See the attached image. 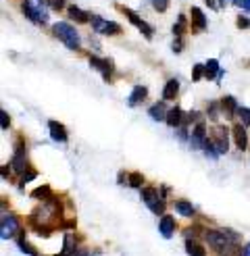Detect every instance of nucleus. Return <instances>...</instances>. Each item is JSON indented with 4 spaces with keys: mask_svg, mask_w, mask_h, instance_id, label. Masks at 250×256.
I'll use <instances>...</instances> for the list:
<instances>
[{
    "mask_svg": "<svg viewBox=\"0 0 250 256\" xmlns=\"http://www.w3.org/2000/svg\"><path fill=\"white\" fill-rule=\"evenodd\" d=\"M19 219L15 214H2V221H0V238L2 240H12L15 236H19Z\"/></svg>",
    "mask_w": 250,
    "mask_h": 256,
    "instance_id": "6e6552de",
    "label": "nucleus"
},
{
    "mask_svg": "<svg viewBox=\"0 0 250 256\" xmlns=\"http://www.w3.org/2000/svg\"><path fill=\"white\" fill-rule=\"evenodd\" d=\"M236 6H242L244 10H250V0H232Z\"/></svg>",
    "mask_w": 250,
    "mask_h": 256,
    "instance_id": "37998d69",
    "label": "nucleus"
},
{
    "mask_svg": "<svg viewBox=\"0 0 250 256\" xmlns=\"http://www.w3.org/2000/svg\"><path fill=\"white\" fill-rule=\"evenodd\" d=\"M48 132H50V138H52L54 142H58V144H67L69 142V134H67V130H65V125L62 123L50 119L48 121Z\"/></svg>",
    "mask_w": 250,
    "mask_h": 256,
    "instance_id": "ddd939ff",
    "label": "nucleus"
},
{
    "mask_svg": "<svg viewBox=\"0 0 250 256\" xmlns=\"http://www.w3.org/2000/svg\"><path fill=\"white\" fill-rule=\"evenodd\" d=\"M175 210H178L182 216H194L196 214V208L192 206L190 202H186V200H178V202H175Z\"/></svg>",
    "mask_w": 250,
    "mask_h": 256,
    "instance_id": "a878e982",
    "label": "nucleus"
},
{
    "mask_svg": "<svg viewBox=\"0 0 250 256\" xmlns=\"http://www.w3.org/2000/svg\"><path fill=\"white\" fill-rule=\"evenodd\" d=\"M52 32L58 40L65 44L69 50H80L82 48V40H80V34L75 32V28L71 23H65V21H58L52 25Z\"/></svg>",
    "mask_w": 250,
    "mask_h": 256,
    "instance_id": "7ed1b4c3",
    "label": "nucleus"
},
{
    "mask_svg": "<svg viewBox=\"0 0 250 256\" xmlns=\"http://www.w3.org/2000/svg\"><path fill=\"white\" fill-rule=\"evenodd\" d=\"M208 138L212 140V144H215L219 154H225V152L230 150V132H228V127L225 125L215 123L210 127V136Z\"/></svg>",
    "mask_w": 250,
    "mask_h": 256,
    "instance_id": "0eeeda50",
    "label": "nucleus"
},
{
    "mask_svg": "<svg viewBox=\"0 0 250 256\" xmlns=\"http://www.w3.org/2000/svg\"><path fill=\"white\" fill-rule=\"evenodd\" d=\"M44 0H23L21 12L36 25H46L48 23V10L44 6Z\"/></svg>",
    "mask_w": 250,
    "mask_h": 256,
    "instance_id": "20e7f679",
    "label": "nucleus"
},
{
    "mask_svg": "<svg viewBox=\"0 0 250 256\" xmlns=\"http://www.w3.org/2000/svg\"><path fill=\"white\" fill-rule=\"evenodd\" d=\"M204 240L208 242V246L215 250L219 256H242V250H238L236 242L230 240V236L225 232L210 229V232H204Z\"/></svg>",
    "mask_w": 250,
    "mask_h": 256,
    "instance_id": "f03ea898",
    "label": "nucleus"
},
{
    "mask_svg": "<svg viewBox=\"0 0 250 256\" xmlns=\"http://www.w3.org/2000/svg\"><path fill=\"white\" fill-rule=\"evenodd\" d=\"M17 248L23 254H28V256H40V254H38V250L28 242V238H25V232H19V236H17Z\"/></svg>",
    "mask_w": 250,
    "mask_h": 256,
    "instance_id": "4be33fe9",
    "label": "nucleus"
},
{
    "mask_svg": "<svg viewBox=\"0 0 250 256\" xmlns=\"http://www.w3.org/2000/svg\"><path fill=\"white\" fill-rule=\"evenodd\" d=\"M242 256H250V242L242 248Z\"/></svg>",
    "mask_w": 250,
    "mask_h": 256,
    "instance_id": "49530a36",
    "label": "nucleus"
},
{
    "mask_svg": "<svg viewBox=\"0 0 250 256\" xmlns=\"http://www.w3.org/2000/svg\"><path fill=\"white\" fill-rule=\"evenodd\" d=\"M148 114H150V119H154V121H165L167 119V104L165 102H156V104H152L148 108Z\"/></svg>",
    "mask_w": 250,
    "mask_h": 256,
    "instance_id": "412c9836",
    "label": "nucleus"
},
{
    "mask_svg": "<svg viewBox=\"0 0 250 256\" xmlns=\"http://www.w3.org/2000/svg\"><path fill=\"white\" fill-rule=\"evenodd\" d=\"M67 12H69V17H71L73 21H78V23H88V21H92V15H90V12L82 10L80 6H69Z\"/></svg>",
    "mask_w": 250,
    "mask_h": 256,
    "instance_id": "393cba45",
    "label": "nucleus"
},
{
    "mask_svg": "<svg viewBox=\"0 0 250 256\" xmlns=\"http://www.w3.org/2000/svg\"><path fill=\"white\" fill-rule=\"evenodd\" d=\"M32 198L34 200H50L52 198V190H50V186H40V188H36L34 192H32Z\"/></svg>",
    "mask_w": 250,
    "mask_h": 256,
    "instance_id": "bb28decb",
    "label": "nucleus"
},
{
    "mask_svg": "<svg viewBox=\"0 0 250 256\" xmlns=\"http://www.w3.org/2000/svg\"><path fill=\"white\" fill-rule=\"evenodd\" d=\"M62 214V206H60V200L58 198H50V200H44L40 206H36L32 216H30V223L32 225H42V227H48L54 232V227Z\"/></svg>",
    "mask_w": 250,
    "mask_h": 256,
    "instance_id": "f257e3e1",
    "label": "nucleus"
},
{
    "mask_svg": "<svg viewBox=\"0 0 250 256\" xmlns=\"http://www.w3.org/2000/svg\"><path fill=\"white\" fill-rule=\"evenodd\" d=\"M119 10L123 12L125 17L130 19V23L134 25V28H138V30H140V32L144 34V38H148V40H150V38L154 36V30L150 28V25H148V23H146V21H144L140 15H138V12H134L132 8H125V6H119Z\"/></svg>",
    "mask_w": 250,
    "mask_h": 256,
    "instance_id": "1a4fd4ad",
    "label": "nucleus"
},
{
    "mask_svg": "<svg viewBox=\"0 0 250 256\" xmlns=\"http://www.w3.org/2000/svg\"><path fill=\"white\" fill-rule=\"evenodd\" d=\"M60 227H62V229H73V227H75V221H65Z\"/></svg>",
    "mask_w": 250,
    "mask_h": 256,
    "instance_id": "a18cd8bd",
    "label": "nucleus"
},
{
    "mask_svg": "<svg viewBox=\"0 0 250 256\" xmlns=\"http://www.w3.org/2000/svg\"><path fill=\"white\" fill-rule=\"evenodd\" d=\"M202 152H204L206 156H210V158H217L219 156V152H217V148H215V144H212L210 138H206V142L202 144Z\"/></svg>",
    "mask_w": 250,
    "mask_h": 256,
    "instance_id": "2f4dec72",
    "label": "nucleus"
},
{
    "mask_svg": "<svg viewBox=\"0 0 250 256\" xmlns=\"http://www.w3.org/2000/svg\"><path fill=\"white\" fill-rule=\"evenodd\" d=\"M186 252H188V256H208L206 248L200 244V242H196L194 238L186 240Z\"/></svg>",
    "mask_w": 250,
    "mask_h": 256,
    "instance_id": "aec40b11",
    "label": "nucleus"
},
{
    "mask_svg": "<svg viewBox=\"0 0 250 256\" xmlns=\"http://www.w3.org/2000/svg\"><path fill=\"white\" fill-rule=\"evenodd\" d=\"M180 94V82L178 80H169L162 88V100H175V96Z\"/></svg>",
    "mask_w": 250,
    "mask_h": 256,
    "instance_id": "b1692460",
    "label": "nucleus"
},
{
    "mask_svg": "<svg viewBox=\"0 0 250 256\" xmlns=\"http://www.w3.org/2000/svg\"><path fill=\"white\" fill-rule=\"evenodd\" d=\"M117 184H125V171H119V177H117Z\"/></svg>",
    "mask_w": 250,
    "mask_h": 256,
    "instance_id": "de8ad7c7",
    "label": "nucleus"
},
{
    "mask_svg": "<svg viewBox=\"0 0 250 256\" xmlns=\"http://www.w3.org/2000/svg\"><path fill=\"white\" fill-rule=\"evenodd\" d=\"M221 75H223V69L219 67V60L217 58H208L206 60V65H204V78L206 80H221Z\"/></svg>",
    "mask_w": 250,
    "mask_h": 256,
    "instance_id": "dca6fc26",
    "label": "nucleus"
},
{
    "mask_svg": "<svg viewBox=\"0 0 250 256\" xmlns=\"http://www.w3.org/2000/svg\"><path fill=\"white\" fill-rule=\"evenodd\" d=\"M142 184H144V177H142V173H130L128 175V186L130 188H134V190H142Z\"/></svg>",
    "mask_w": 250,
    "mask_h": 256,
    "instance_id": "c85d7f7f",
    "label": "nucleus"
},
{
    "mask_svg": "<svg viewBox=\"0 0 250 256\" xmlns=\"http://www.w3.org/2000/svg\"><path fill=\"white\" fill-rule=\"evenodd\" d=\"M182 119H184L182 108H180V106H171V108L167 110V119H165V123H167L169 127H180V125H182Z\"/></svg>",
    "mask_w": 250,
    "mask_h": 256,
    "instance_id": "5701e85b",
    "label": "nucleus"
},
{
    "mask_svg": "<svg viewBox=\"0 0 250 256\" xmlns=\"http://www.w3.org/2000/svg\"><path fill=\"white\" fill-rule=\"evenodd\" d=\"M171 50H173V52H182V50H184L182 36H175V40H173V44H171Z\"/></svg>",
    "mask_w": 250,
    "mask_h": 256,
    "instance_id": "58836bf2",
    "label": "nucleus"
},
{
    "mask_svg": "<svg viewBox=\"0 0 250 256\" xmlns=\"http://www.w3.org/2000/svg\"><path fill=\"white\" fill-rule=\"evenodd\" d=\"M190 21H192V25H194L196 32L206 30V17H204V12L200 10L198 6H192V8H190Z\"/></svg>",
    "mask_w": 250,
    "mask_h": 256,
    "instance_id": "a211bd4d",
    "label": "nucleus"
},
{
    "mask_svg": "<svg viewBox=\"0 0 250 256\" xmlns=\"http://www.w3.org/2000/svg\"><path fill=\"white\" fill-rule=\"evenodd\" d=\"M90 65H92L94 69H98V73L102 75L104 82H110V78H112V62H110L108 58L90 54Z\"/></svg>",
    "mask_w": 250,
    "mask_h": 256,
    "instance_id": "f8f14e48",
    "label": "nucleus"
},
{
    "mask_svg": "<svg viewBox=\"0 0 250 256\" xmlns=\"http://www.w3.org/2000/svg\"><path fill=\"white\" fill-rule=\"evenodd\" d=\"M206 138H208L206 123L198 121V123L194 125V130H192V136H190V146H192L194 150H202V144L206 142Z\"/></svg>",
    "mask_w": 250,
    "mask_h": 256,
    "instance_id": "9b49d317",
    "label": "nucleus"
},
{
    "mask_svg": "<svg viewBox=\"0 0 250 256\" xmlns=\"http://www.w3.org/2000/svg\"><path fill=\"white\" fill-rule=\"evenodd\" d=\"M44 2H46V6L54 8V10H60L62 6H65V0H44Z\"/></svg>",
    "mask_w": 250,
    "mask_h": 256,
    "instance_id": "ea45409f",
    "label": "nucleus"
},
{
    "mask_svg": "<svg viewBox=\"0 0 250 256\" xmlns=\"http://www.w3.org/2000/svg\"><path fill=\"white\" fill-rule=\"evenodd\" d=\"M204 78V65H194L192 69V82H200Z\"/></svg>",
    "mask_w": 250,
    "mask_h": 256,
    "instance_id": "c9c22d12",
    "label": "nucleus"
},
{
    "mask_svg": "<svg viewBox=\"0 0 250 256\" xmlns=\"http://www.w3.org/2000/svg\"><path fill=\"white\" fill-rule=\"evenodd\" d=\"M219 4H221V6H225V4H228V0H219Z\"/></svg>",
    "mask_w": 250,
    "mask_h": 256,
    "instance_id": "09e8293b",
    "label": "nucleus"
},
{
    "mask_svg": "<svg viewBox=\"0 0 250 256\" xmlns=\"http://www.w3.org/2000/svg\"><path fill=\"white\" fill-rule=\"evenodd\" d=\"M232 136H234V142H236L238 150H246V148H248V134H246V130H244L242 123H236V125H234Z\"/></svg>",
    "mask_w": 250,
    "mask_h": 256,
    "instance_id": "2eb2a0df",
    "label": "nucleus"
},
{
    "mask_svg": "<svg viewBox=\"0 0 250 256\" xmlns=\"http://www.w3.org/2000/svg\"><path fill=\"white\" fill-rule=\"evenodd\" d=\"M206 4H208L212 10H219V8H221V4L217 2V0H206Z\"/></svg>",
    "mask_w": 250,
    "mask_h": 256,
    "instance_id": "c03bdc74",
    "label": "nucleus"
},
{
    "mask_svg": "<svg viewBox=\"0 0 250 256\" xmlns=\"http://www.w3.org/2000/svg\"><path fill=\"white\" fill-rule=\"evenodd\" d=\"M221 110L225 112V117L232 121L236 114H238V102H236V98H234V96H225V98L221 100Z\"/></svg>",
    "mask_w": 250,
    "mask_h": 256,
    "instance_id": "6ab92c4d",
    "label": "nucleus"
},
{
    "mask_svg": "<svg viewBox=\"0 0 250 256\" xmlns=\"http://www.w3.org/2000/svg\"><path fill=\"white\" fill-rule=\"evenodd\" d=\"M92 28H94V32L102 34V36H119L121 34V28L115 21H106L98 15H92Z\"/></svg>",
    "mask_w": 250,
    "mask_h": 256,
    "instance_id": "9d476101",
    "label": "nucleus"
},
{
    "mask_svg": "<svg viewBox=\"0 0 250 256\" xmlns=\"http://www.w3.org/2000/svg\"><path fill=\"white\" fill-rule=\"evenodd\" d=\"M32 229L34 232L40 236V238H48L50 234H52V229H48V227H42V225H32Z\"/></svg>",
    "mask_w": 250,
    "mask_h": 256,
    "instance_id": "e433bc0d",
    "label": "nucleus"
},
{
    "mask_svg": "<svg viewBox=\"0 0 250 256\" xmlns=\"http://www.w3.org/2000/svg\"><path fill=\"white\" fill-rule=\"evenodd\" d=\"M238 117H240L242 125H250V108L248 106H238Z\"/></svg>",
    "mask_w": 250,
    "mask_h": 256,
    "instance_id": "72a5a7b5",
    "label": "nucleus"
},
{
    "mask_svg": "<svg viewBox=\"0 0 250 256\" xmlns=\"http://www.w3.org/2000/svg\"><path fill=\"white\" fill-rule=\"evenodd\" d=\"M186 28H188L186 17H184V15H180V17H178V23L173 25V34H175V36H182V34L186 32Z\"/></svg>",
    "mask_w": 250,
    "mask_h": 256,
    "instance_id": "473e14b6",
    "label": "nucleus"
},
{
    "mask_svg": "<svg viewBox=\"0 0 250 256\" xmlns=\"http://www.w3.org/2000/svg\"><path fill=\"white\" fill-rule=\"evenodd\" d=\"M58 256H90V250H88V248H78L75 252H69V254H58Z\"/></svg>",
    "mask_w": 250,
    "mask_h": 256,
    "instance_id": "a19ab883",
    "label": "nucleus"
},
{
    "mask_svg": "<svg viewBox=\"0 0 250 256\" xmlns=\"http://www.w3.org/2000/svg\"><path fill=\"white\" fill-rule=\"evenodd\" d=\"M78 250V238H75L73 234H67L65 240H62V250L60 254H69V252H75Z\"/></svg>",
    "mask_w": 250,
    "mask_h": 256,
    "instance_id": "cd10ccee",
    "label": "nucleus"
},
{
    "mask_svg": "<svg viewBox=\"0 0 250 256\" xmlns=\"http://www.w3.org/2000/svg\"><path fill=\"white\" fill-rule=\"evenodd\" d=\"M158 234L165 238V240H171V238H173V234H175V219H173L171 214H160Z\"/></svg>",
    "mask_w": 250,
    "mask_h": 256,
    "instance_id": "4468645a",
    "label": "nucleus"
},
{
    "mask_svg": "<svg viewBox=\"0 0 250 256\" xmlns=\"http://www.w3.org/2000/svg\"><path fill=\"white\" fill-rule=\"evenodd\" d=\"M169 2H171V0H152V8L156 12H165L169 8Z\"/></svg>",
    "mask_w": 250,
    "mask_h": 256,
    "instance_id": "f704fd0d",
    "label": "nucleus"
},
{
    "mask_svg": "<svg viewBox=\"0 0 250 256\" xmlns=\"http://www.w3.org/2000/svg\"><path fill=\"white\" fill-rule=\"evenodd\" d=\"M36 177H38V171H36V169H32V167H30L28 171H23V173H21V182H19V190H23V188H25V184H30L32 179H36Z\"/></svg>",
    "mask_w": 250,
    "mask_h": 256,
    "instance_id": "7c9ffc66",
    "label": "nucleus"
},
{
    "mask_svg": "<svg viewBox=\"0 0 250 256\" xmlns=\"http://www.w3.org/2000/svg\"><path fill=\"white\" fill-rule=\"evenodd\" d=\"M142 200L154 214H165V200L156 188H142Z\"/></svg>",
    "mask_w": 250,
    "mask_h": 256,
    "instance_id": "423d86ee",
    "label": "nucleus"
},
{
    "mask_svg": "<svg viewBox=\"0 0 250 256\" xmlns=\"http://www.w3.org/2000/svg\"><path fill=\"white\" fill-rule=\"evenodd\" d=\"M219 110H221V102H208V108H206V114L210 117L212 123L219 121Z\"/></svg>",
    "mask_w": 250,
    "mask_h": 256,
    "instance_id": "c756f323",
    "label": "nucleus"
},
{
    "mask_svg": "<svg viewBox=\"0 0 250 256\" xmlns=\"http://www.w3.org/2000/svg\"><path fill=\"white\" fill-rule=\"evenodd\" d=\"M8 125H10V119H8L6 110H0V130L6 132V130H8Z\"/></svg>",
    "mask_w": 250,
    "mask_h": 256,
    "instance_id": "4c0bfd02",
    "label": "nucleus"
},
{
    "mask_svg": "<svg viewBox=\"0 0 250 256\" xmlns=\"http://www.w3.org/2000/svg\"><path fill=\"white\" fill-rule=\"evenodd\" d=\"M10 169L17 171L19 175L23 171L30 169V158H28V146H25V140H17L15 150H12V160H10Z\"/></svg>",
    "mask_w": 250,
    "mask_h": 256,
    "instance_id": "39448f33",
    "label": "nucleus"
},
{
    "mask_svg": "<svg viewBox=\"0 0 250 256\" xmlns=\"http://www.w3.org/2000/svg\"><path fill=\"white\" fill-rule=\"evenodd\" d=\"M238 28H240V30H248L250 28V19H246V17H238Z\"/></svg>",
    "mask_w": 250,
    "mask_h": 256,
    "instance_id": "79ce46f5",
    "label": "nucleus"
},
{
    "mask_svg": "<svg viewBox=\"0 0 250 256\" xmlns=\"http://www.w3.org/2000/svg\"><path fill=\"white\" fill-rule=\"evenodd\" d=\"M146 98H148V90H146V86H136V88L132 90L130 98H128V104L134 108V106H138V104H142Z\"/></svg>",
    "mask_w": 250,
    "mask_h": 256,
    "instance_id": "f3484780",
    "label": "nucleus"
}]
</instances>
